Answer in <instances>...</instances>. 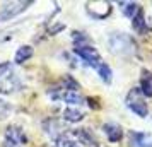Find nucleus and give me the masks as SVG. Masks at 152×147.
<instances>
[{
  "mask_svg": "<svg viewBox=\"0 0 152 147\" xmlns=\"http://www.w3.org/2000/svg\"><path fill=\"white\" fill-rule=\"evenodd\" d=\"M10 111V106L5 103V101H0V118H5Z\"/></svg>",
  "mask_w": 152,
  "mask_h": 147,
  "instance_id": "nucleus-18",
  "label": "nucleus"
},
{
  "mask_svg": "<svg viewBox=\"0 0 152 147\" xmlns=\"http://www.w3.org/2000/svg\"><path fill=\"white\" fill-rule=\"evenodd\" d=\"M103 132L108 135V139H110L111 142H118V140H121V137H123V130H121V127L116 125V123H104Z\"/></svg>",
  "mask_w": 152,
  "mask_h": 147,
  "instance_id": "nucleus-8",
  "label": "nucleus"
},
{
  "mask_svg": "<svg viewBox=\"0 0 152 147\" xmlns=\"http://www.w3.org/2000/svg\"><path fill=\"white\" fill-rule=\"evenodd\" d=\"M140 92L147 98H152V74L144 72V75L140 79Z\"/></svg>",
  "mask_w": 152,
  "mask_h": 147,
  "instance_id": "nucleus-10",
  "label": "nucleus"
},
{
  "mask_svg": "<svg viewBox=\"0 0 152 147\" xmlns=\"http://www.w3.org/2000/svg\"><path fill=\"white\" fill-rule=\"evenodd\" d=\"M21 80L19 75L14 72L12 63H2L0 65V92L2 94H10L14 91L21 89Z\"/></svg>",
  "mask_w": 152,
  "mask_h": 147,
  "instance_id": "nucleus-1",
  "label": "nucleus"
},
{
  "mask_svg": "<svg viewBox=\"0 0 152 147\" xmlns=\"http://www.w3.org/2000/svg\"><path fill=\"white\" fill-rule=\"evenodd\" d=\"M120 5H121V12L126 17H135V14L140 10V5L135 4V2H125V4H120Z\"/></svg>",
  "mask_w": 152,
  "mask_h": 147,
  "instance_id": "nucleus-11",
  "label": "nucleus"
},
{
  "mask_svg": "<svg viewBox=\"0 0 152 147\" xmlns=\"http://www.w3.org/2000/svg\"><path fill=\"white\" fill-rule=\"evenodd\" d=\"M75 135L79 137L80 142L86 144V146H94V144H96V139H94V135H92L89 130H84V128H82V130H77Z\"/></svg>",
  "mask_w": 152,
  "mask_h": 147,
  "instance_id": "nucleus-13",
  "label": "nucleus"
},
{
  "mask_svg": "<svg viewBox=\"0 0 152 147\" xmlns=\"http://www.w3.org/2000/svg\"><path fill=\"white\" fill-rule=\"evenodd\" d=\"M31 55H33V48H31V46H28V45H22V46H19V48H17V51H15L14 62L17 63V65H21V63H24L26 60H29V58H31Z\"/></svg>",
  "mask_w": 152,
  "mask_h": 147,
  "instance_id": "nucleus-9",
  "label": "nucleus"
},
{
  "mask_svg": "<svg viewBox=\"0 0 152 147\" xmlns=\"http://www.w3.org/2000/svg\"><path fill=\"white\" fill-rule=\"evenodd\" d=\"M130 144L135 147H152V137L144 132H130Z\"/></svg>",
  "mask_w": 152,
  "mask_h": 147,
  "instance_id": "nucleus-7",
  "label": "nucleus"
},
{
  "mask_svg": "<svg viewBox=\"0 0 152 147\" xmlns=\"http://www.w3.org/2000/svg\"><path fill=\"white\" fill-rule=\"evenodd\" d=\"M29 5H31V2H28V0H24V2H10L7 5H4L0 9V21H9V19L15 17V15H19Z\"/></svg>",
  "mask_w": 152,
  "mask_h": 147,
  "instance_id": "nucleus-4",
  "label": "nucleus"
},
{
  "mask_svg": "<svg viewBox=\"0 0 152 147\" xmlns=\"http://www.w3.org/2000/svg\"><path fill=\"white\" fill-rule=\"evenodd\" d=\"M63 116H65V120L70 121V123H77V121H80V120L84 118L82 113L79 111V110H74V108H67L65 113H63Z\"/></svg>",
  "mask_w": 152,
  "mask_h": 147,
  "instance_id": "nucleus-14",
  "label": "nucleus"
},
{
  "mask_svg": "<svg viewBox=\"0 0 152 147\" xmlns=\"http://www.w3.org/2000/svg\"><path fill=\"white\" fill-rule=\"evenodd\" d=\"M5 147H12V146H5Z\"/></svg>",
  "mask_w": 152,
  "mask_h": 147,
  "instance_id": "nucleus-19",
  "label": "nucleus"
},
{
  "mask_svg": "<svg viewBox=\"0 0 152 147\" xmlns=\"http://www.w3.org/2000/svg\"><path fill=\"white\" fill-rule=\"evenodd\" d=\"M133 28H135V31H138V33H145V19H144V10L140 9L137 14H135V17H133Z\"/></svg>",
  "mask_w": 152,
  "mask_h": 147,
  "instance_id": "nucleus-15",
  "label": "nucleus"
},
{
  "mask_svg": "<svg viewBox=\"0 0 152 147\" xmlns=\"http://www.w3.org/2000/svg\"><path fill=\"white\" fill-rule=\"evenodd\" d=\"M21 144H26V135L22 130L19 127H9L5 130V146L19 147Z\"/></svg>",
  "mask_w": 152,
  "mask_h": 147,
  "instance_id": "nucleus-6",
  "label": "nucleus"
},
{
  "mask_svg": "<svg viewBox=\"0 0 152 147\" xmlns=\"http://www.w3.org/2000/svg\"><path fill=\"white\" fill-rule=\"evenodd\" d=\"M96 69H97V74H99V77L103 79L104 82H111L113 72H111V69L108 67V65H106V63H99Z\"/></svg>",
  "mask_w": 152,
  "mask_h": 147,
  "instance_id": "nucleus-16",
  "label": "nucleus"
},
{
  "mask_svg": "<svg viewBox=\"0 0 152 147\" xmlns=\"http://www.w3.org/2000/svg\"><path fill=\"white\" fill-rule=\"evenodd\" d=\"M74 51H75L77 55L80 56L87 65H92V67H97V65H99L101 56H99V53H97L96 48H92V46H89V45H80V46H75Z\"/></svg>",
  "mask_w": 152,
  "mask_h": 147,
  "instance_id": "nucleus-5",
  "label": "nucleus"
},
{
  "mask_svg": "<svg viewBox=\"0 0 152 147\" xmlns=\"http://www.w3.org/2000/svg\"><path fill=\"white\" fill-rule=\"evenodd\" d=\"M62 98H63V101L69 103V105H84V98L75 91H67Z\"/></svg>",
  "mask_w": 152,
  "mask_h": 147,
  "instance_id": "nucleus-12",
  "label": "nucleus"
},
{
  "mask_svg": "<svg viewBox=\"0 0 152 147\" xmlns=\"http://www.w3.org/2000/svg\"><path fill=\"white\" fill-rule=\"evenodd\" d=\"M53 147H79V146H77V142L69 139L67 135H60L58 139H55V146Z\"/></svg>",
  "mask_w": 152,
  "mask_h": 147,
  "instance_id": "nucleus-17",
  "label": "nucleus"
},
{
  "mask_svg": "<svg viewBox=\"0 0 152 147\" xmlns=\"http://www.w3.org/2000/svg\"><path fill=\"white\" fill-rule=\"evenodd\" d=\"M140 94H142L140 89L133 87V89L128 92V96H126V106H128L135 115H138V116L144 118V116H147V113H149V108H147L144 98H142Z\"/></svg>",
  "mask_w": 152,
  "mask_h": 147,
  "instance_id": "nucleus-3",
  "label": "nucleus"
},
{
  "mask_svg": "<svg viewBox=\"0 0 152 147\" xmlns=\"http://www.w3.org/2000/svg\"><path fill=\"white\" fill-rule=\"evenodd\" d=\"M108 43H110V50L116 55H130V53H133V48H135L132 38L123 33H113Z\"/></svg>",
  "mask_w": 152,
  "mask_h": 147,
  "instance_id": "nucleus-2",
  "label": "nucleus"
}]
</instances>
